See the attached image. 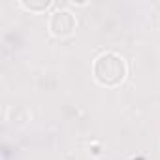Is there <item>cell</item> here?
Listing matches in <instances>:
<instances>
[{"label": "cell", "instance_id": "6da1fadb", "mask_svg": "<svg viewBox=\"0 0 160 160\" xmlns=\"http://www.w3.org/2000/svg\"><path fill=\"white\" fill-rule=\"evenodd\" d=\"M126 60L115 51H106L92 62V75L102 87H119L126 79Z\"/></svg>", "mask_w": 160, "mask_h": 160}, {"label": "cell", "instance_id": "7a4b0ae2", "mask_svg": "<svg viewBox=\"0 0 160 160\" xmlns=\"http://www.w3.org/2000/svg\"><path fill=\"white\" fill-rule=\"evenodd\" d=\"M75 27H77V19L75 15L66 10V8H58L51 13L49 21H47V28L53 36L57 38H68L75 32Z\"/></svg>", "mask_w": 160, "mask_h": 160}, {"label": "cell", "instance_id": "3957f363", "mask_svg": "<svg viewBox=\"0 0 160 160\" xmlns=\"http://www.w3.org/2000/svg\"><path fill=\"white\" fill-rule=\"evenodd\" d=\"M21 6H23L27 12L42 13V12H45L47 8H51L53 2H51V0H21Z\"/></svg>", "mask_w": 160, "mask_h": 160}, {"label": "cell", "instance_id": "277c9868", "mask_svg": "<svg viewBox=\"0 0 160 160\" xmlns=\"http://www.w3.org/2000/svg\"><path fill=\"white\" fill-rule=\"evenodd\" d=\"M92 154H94V156L100 154V145H92Z\"/></svg>", "mask_w": 160, "mask_h": 160}, {"label": "cell", "instance_id": "5b68a950", "mask_svg": "<svg viewBox=\"0 0 160 160\" xmlns=\"http://www.w3.org/2000/svg\"><path fill=\"white\" fill-rule=\"evenodd\" d=\"M132 160H143V158H132Z\"/></svg>", "mask_w": 160, "mask_h": 160}]
</instances>
